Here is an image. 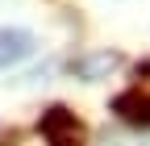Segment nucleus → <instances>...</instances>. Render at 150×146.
Segmentation results:
<instances>
[{
	"label": "nucleus",
	"mask_w": 150,
	"mask_h": 146,
	"mask_svg": "<svg viewBox=\"0 0 150 146\" xmlns=\"http://www.w3.org/2000/svg\"><path fill=\"white\" fill-rule=\"evenodd\" d=\"M112 67H121V54H117V50H100V54L75 59V63H71V75H75V79H100V75H108Z\"/></svg>",
	"instance_id": "nucleus-1"
},
{
	"label": "nucleus",
	"mask_w": 150,
	"mask_h": 146,
	"mask_svg": "<svg viewBox=\"0 0 150 146\" xmlns=\"http://www.w3.org/2000/svg\"><path fill=\"white\" fill-rule=\"evenodd\" d=\"M38 130H42L50 142H59V138H79V121H75L71 108H50V113H42V121H38Z\"/></svg>",
	"instance_id": "nucleus-2"
},
{
	"label": "nucleus",
	"mask_w": 150,
	"mask_h": 146,
	"mask_svg": "<svg viewBox=\"0 0 150 146\" xmlns=\"http://www.w3.org/2000/svg\"><path fill=\"white\" fill-rule=\"evenodd\" d=\"M112 113L129 125H146L150 130V96H142V92H121L112 100Z\"/></svg>",
	"instance_id": "nucleus-3"
},
{
	"label": "nucleus",
	"mask_w": 150,
	"mask_h": 146,
	"mask_svg": "<svg viewBox=\"0 0 150 146\" xmlns=\"http://www.w3.org/2000/svg\"><path fill=\"white\" fill-rule=\"evenodd\" d=\"M29 50H33V38L25 29H0V71L13 67L17 59H25Z\"/></svg>",
	"instance_id": "nucleus-4"
},
{
	"label": "nucleus",
	"mask_w": 150,
	"mask_h": 146,
	"mask_svg": "<svg viewBox=\"0 0 150 146\" xmlns=\"http://www.w3.org/2000/svg\"><path fill=\"white\" fill-rule=\"evenodd\" d=\"M50 146H79V138H59V142H50Z\"/></svg>",
	"instance_id": "nucleus-5"
}]
</instances>
